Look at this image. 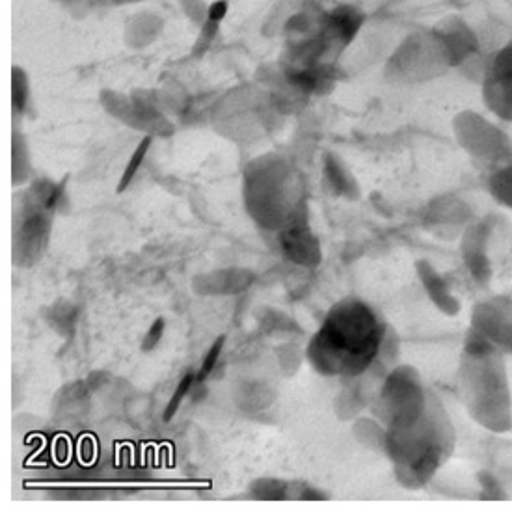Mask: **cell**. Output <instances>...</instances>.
<instances>
[{
	"instance_id": "16",
	"label": "cell",
	"mask_w": 512,
	"mask_h": 512,
	"mask_svg": "<svg viewBox=\"0 0 512 512\" xmlns=\"http://www.w3.org/2000/svg\"><path fill=\"white\" fill-rule=\"evenodd\" d=\"M354 434L356 438L373 449H382L386 451V438H388V429L378 421L377 418L373 419H360L354 427Z\"/></svg>"
},
{
	"instance_id": "11",
	"label": "cell",
	"mask_w": 512,
	"mask_h": 512,
	"mask_svg": "<svg viewBox=\"0 0 512 512\" xmlns=\"http://www.w3.org/2000/svg\"><path fill=\"white\" fill-rule=\"evenodd\" d=\"M416 272L434 308L447 317H457L462 311V304L459 297L453 293L449 282L436 270V267H432L429 261L421 259L416 263Z\"/></svg>"
},
{
	"instance_id": "10",
	"label": "cell",
	"mask_w": 512,
	"mask_h": 512,
	"mask_svg": "<svg viewBox=\"0 0 512 512\" xmlns=\"http://www.w3.org/2000/svg\"><path fill=\"white\" fill-rule=\"evenodd\" d=\"M462 263L475 282L485 285L492 278V263L488 257V230L481 222H472L460 235Z\"/></svg>"
},
{
	"instance_id": "15",
	"label": "cell",
	"mask_w": 512,
	"mask_h": 512,
	"mask_svg": "<svg viewBox=\"0 0 512 512\" xmlns=\"http://www.w3.org/2000/svg\"><path fill=\"white\" fill-rule=\"evenodd\" d=\"M324 170H326V181L330 183V187L336 192L337 196L354 198L358 194V187H356L354 177L345 168V164L337 159L336 155H328L326 157Z\"/></svg>"
},
{
	"instance_id": "23",
	"label": "cell",
	"mask_w": 512,
	"mask_h": 512,
	"mask_svg": "<svg viewBox=\"0 0 512 512\" xmlns=\"http://www.w3.org/2000/svg\"><path fill=\"white\" fill-rule=\"evenodd\" d=\"M228 15V0H218L215 4H211L209 8H207V14H205V19L209 21V23H216V25H220L222 23V19Z\"/></svg>"
},
{
	"instance_id": "3",
	"label": "cell",
	"mask_w": 512,
	"mask_h": 512,
	"mask_svg": "<svg viewBox=\"0 0 512 512\" xmlns=\"http://www.w3.org/2000/svg\"><path fill=\"white\" fill-rule=\"evenodd\" d=\"M457 391L466 414L479 427L494 434L512 429V388L507 362L501 352L462 354Z\"/></svg>"
},
{
	"instance_id": "1",
	"label": "cell",
	"mask_w": 512,
	"mask_h": 512,
	"mask_svg": "<svg viewBox=\"0 0 512 512\" xmlns=\"http://www.w3.org/2000/svg\"><path fill=\"white\" fill-rule=\"evenodd\" d=\"M384 343L377 313L358 298L328 311L308 347L311 365L324 377H360L375 364Z\"/></svg>"
},
{
	"instance_id": "17",
	"label": "cell",
	"mask_w": 512,
	"mask_h": 512,
	"mask_svg": "<svg viewBox=\"0 0 512 512\" xmlns=\"http://www.w3.org/2000/svg\"><path fill=\"white\" fill-rule=\"evenodd\" d=\"M194 388H196V373L189 371L185 377L179 380V384H177L176 390L172 393L168 405L164 408L162 419H164L166 423H168L170 419H174V416L179 412V408L185 403V399L189 397L190 391L194 390Z\"/></svg>"
},
{
	"instance_id": "12",
	"label": "cell",
	"mask_w": 512,
	"mask_h": 512,
	"mask_svg": "<svg viewBox=\"0 0 512 512\" xmlns=\"http://www.w3.org/2000/svg\"><path fill=\"white\" fill-rule=\"evenodd\" d=\"M283 252L300 265L313 267L321 261V246L317 237L311 233L306 222L289 224L282 235Z\"/></svg>"
},
{
	"instance_id": "14",
	"label": "cell",
	"mask_w": 512,
	"mask_h": 512,
	"mask_svg": "<svg viewBox=\"0 0 512 512\" xmlns=\"http://www.w3.org/2000/svg\"><path fill=\"white\" fill-rule=\"evenodd\" d=\"M486 189L501 207L512 211V159L490 168Z\"/></svg>"
},
{
	"instance_id": "22",
	"label": "cell",
	"mask_w": 512,
	"mask_h": 512,
	"mask_svg": "<svg viewBox=\"0 0 512 512\" xmlns=\"http://www.w3.org/2000/svg\"><path fill=\"white\" fill-rule=\"evenodd\" d=\"M164 330H166V321H164L162 317L155 319L153 324L149 326L148 334L144 336V341H142V351H155V349L159 347V343H161L162 336H164Z\"/></svg>"
},
{
	"instance_id": "18",
	"label": "cell",
	"mask_w": 512,
	"mask_h": 512,
	"mask_svg": "<svg viewBox=\"0 0 512 512\" xmlns=\"http://www.w3.org/2000/svg\"><path fill=\"white\" fill-rule=\"evenodd\" d=\"M250 494L256 499L282 501V499H289V483H283L278 479H259L250 488Z\"/></svg>"
},
{
	"instance_id": "20",
	"label": "cell",
	"mask_w": 512,
	"mask_h": 512,
	"mask_svg": "<svg viewBox=\"0 0 512 512\" xmlns=\"http://www.w3.org/2000/svg\"><path fill=\"white\" fill-rule=\"evenodd\" d=\"M226 345V337L220 336L216 339L215 343L211 345V349L205 354L203 358L202 367L196 371V388H200L207 378L215 373L216 364L220 360V354L224 351Z\"/></svg>"
},
{
	"instance_id": "2",
	"label": "cell",
	"mask_w": 512,
	"mask_h": 512,
	"mask_svg": "<svg viewBox=\"0 0 512 512\" xmlns=\"http://www.w3.org/2000/svg\"><path fill=\"white\" fill-rule=\"evenodd\" d=\"M455 447V425L440 397L432 393L429 408L419 421L405 429L388 431L384 453L393 462L397 483L408 490H419L444 468Z\"/></svg>"
},
{
	"instance_id": "21",
	"label": "cell",
	"mask_w": 512,
	"mask_h": 512,
	"mask_svg": "<svg viewBox=\"0 0 512 512\" xmlns=\"http://www.w3.org/2000/svg\"><path fill=\"white\" fill-rule=\"evenodd\" d=\"M28 101L27 73L23 69H12V107L14 114H23Z\"/></svg>"
},
{
	"instance_id": "8",
	"label": "cell",
	"mask_w": 512,
	"mask_h": 512,
	"mask_svg": "<svg viewBox=\"0 0 512 512\" xmlns=\"http://www.w3.org/2000/svg\"><path fill=\"white\" fill-rule=\"evenodd\" d=\"M483 101L496 118L512 123V41L499 49L486 66Z\"/></svg>"
},
{
	"instance_id": "5",
	"label": "cell",
	"mask_w": 512,
	"mask_h": 512,
	"mask_svg": "<svg viewBox=\"0 0 512 512\" xmlns=\"http://www.w3.org/2000/svg\"><path fill=\"white\" fill-rule=\"evenodd\" d=\"M453 136L473 161L490 168L512 159L511 136L475 110H462L453 118Z\"/></svg>"
},
{
	"instance_id": "13",
	"label": "cell",
	"mask_w": 512,
	"mask_h": 512,
	"mask_svg": "<svg viewBox=\"0 0 512 512\" xmlns=\"http://www.w3.org/2000/svg\"><path fill=\"white\" fill-rule=\"evenodd\" d=\"M431 226L442 237H457L472 224L470 207L457 198H444L436 202V209H431Z\"/></svg>"
},
{
	"instance_id": "19",
	"label": "cell",
	"mask_w": 512,
	"mask_h": 512,
	"mask_svg": "<svg viewBox=\"0 0 512 512\" xmlns=\"http://www.w3.org/2000/svg\"><path fill=\"white\" fill-rule=\"evenodd\" d=\"M149 146H151V136H146V138L138 144V148L135 149V153L131 155V159H129L127 166H125V170H123L120 185H118V192H120V194H122L123 190L127 189V187L131 185V181L135 179L136 174H138V170H140V166H142V162H144L146 155H148Z\"/></svg>"
},
{
	"instance_id": "4",
	"label": "cell",
	"mask_w": 512,
	"mask_h": 512,
	"mask_svg": "<svg viewBox=\"0 0 512 512\" xmlns=\"http://www.w3.org/2000/svg\"><path fill=\"white\" fill-rule=\"evenodd\" d=\"M432 391L412 365H399L391 371L378 391L373 405L375 418L388 429H405L427 412Z\"/></svg>"
},
{
	"instance_id": "7",
	"label": "cell",
	"mask_w": 512,
	"mask_h": 512,
	"mask_svg": "<svg viewBox=\"0 0 512 512\" xmlns=\"http://www.w3.org/2000/svg\"><path fill=\"white\" fill-rule=\"evenodd\" d=\"M470 326L496 351L512 356V297L496 295L479 300L473 306Z\"/></svg>"
},
{
	"instance_id": "6",
	"label": "cell",
	"mask_w": 512,
	"mask_h": 512,
	"mask_svg": "<svg viewBox=\"0 0 512 512\" xmlns=\"http://www.w3.org/2000/svg\"><path fill=\"white\" fill-rule=\"evenodd\" d=\"M449 69H453L451 62L434 30L414 34L391 58L393 75L406 82L432 81Z\"/></svg>"
},
{
	"instance_id": "9",
	"label": "cell",
	"mask_w": 512,
	"mask_h": 512,
	"mask_svg": "<svg viewBox=\"0 0 512 512\" xmlns=\"http://www.w3.org/2000/svg\"><path fill=\"white\" fill-rule=\"evenodd\" d=\"M432 30L442 43L445 54L451 62V68H460V66L468 64L479 51L477 34L459 15L447 17Z\"/></svg>"
},
{
	"instance_id": "24",
	"label": "cell",
	"mask_w": 512,
	"mask_h": 512,
	"mask_svg": "<svg viewBox=\"0 0 512 512\" xmlns=\"http://www.w3.org/2000/svg\"><path fill=\"white\" fill-rule=\"evenodd\" d=\"M481 485H483V492H490L486 499H503L505 496L503 494H499V492H503L501 488H499V483L492 477V475H488V473H483L481 475Z\"/></svg>"
}]
</instances>
